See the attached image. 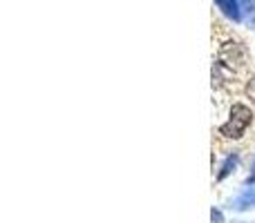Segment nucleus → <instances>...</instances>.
I'll return each mask as SVG.
<instances>
[{
  "mask_svg": "<svg viewBox=\"0 0 255 223\" xmlns=\"http://www.w3.org/2000/svg\"><path fill=\"white\" fill-rule=\"evenodd\" d=\"M249 125H251V110L247 105H233L231 118L220 127V132L226 139H240Z\"/></svg>",
  "mask_w": 255,
  "mask_h": 223,
  "instance_id": "obj_1",
  "label": "nucleus"
},
{
  "mask_svg": "<svg viewBox=\"0 0 255 223\" xmlns=\"http://www.w3.org/2000/svg\"><path fill=\"white\" fill-rule=\"evenodd\" d=\"M215 2L226 18H231V20H235V22L242 20V2H240V0H215Z\"/></svg>",
  "mask_w": 255,
  "mask_h": 223,
  "instance_id": "obj_2",
  "label": "nucleus"
},
{
  "mask_svg": "<svg viewBox=\"0 0 255 223\" xmlns=\"http://www.w3.org/2000/svg\"><path fill=\"white\" fill-rule=\"evenodd\" d=\"M231 208L233 210H249V208H255V188H249V190H244L240 197H235L233 199V203H231Z\"/></svg>",
  "mask_w": 255,
  "mask_h": 223,
  "instance_id": "obj_3",
  "label": "nucleus"
},
{
  "mask_svg": "<svg viewBox=\"0 0 255 223\" xmlns=\"http://www.w3.org/2000/svg\"><path fill=\"white\" fill-rule=\"evenodd\" d=\"M235 165H238V154H231L229 158L224 161V165H222V172H220V179H224V176H229L231 172L235 170Z\"/></svg>",
  "mask_w": 255,
  "mask_h": 223,
  "instance_id": "obj_4",
  "label": "nucleus"
},
{
  "mask_svg": "<svg viewBox=\"0 0 255 223\" xmlns=\"http://www.w3.org/2000/svg\"><path fill=\"white\" fill-rule=\"evenodd\" d=\"M247 94H249V96H251V101L255 103V78L251 80V83H249V87H247Z\"/></svg>",
  "mask_w": 255,
  "mask_h": 223,
  "instance_id": "obj_5",
  "label": "nucleus"
},
{
  "mask_svg": "<svg viewBox=\"0 0 255 223\" xmlns=\"http://www.w3.org/2000/svg\"><path fill=\"white\" fill-rule=\"evenodd\" d=\"M213 223H222V212L220 210H213Z\"/></svg>",
  "mask_w": 255,
  "mask_h": 223,
  "instance_id": "obj_6",
  "label": "nucleus"
},
{
  "mask_svg": "<svg viewBox=\"0 0 255 223\" xmlns=\"http://www.w3.org/2000/svg\"><path fill=\"white\" fill-rule=\"evenodd\" d=\"M251 174H249V183H253V181H255V158H253V165H251Z\"/></svg>",
  "mask_w": 255,
  "mask_h": 223,
  "instance_id": "obj_7",
  "label": "nucleus"
}]
</instances>
